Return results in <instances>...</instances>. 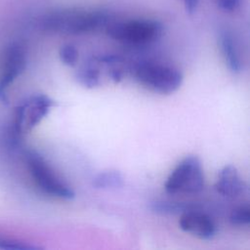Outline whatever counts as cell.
<instances>
[{"mask_svg": "<svg viewBox=\"0 0 250 250\" xmlns=\"http://www.w3.org/2000/svg\"><path fill=\"white\" fill-rule=\"evenodd\" d=\"M229 223L232 226L243 227L250 223V207L248 203H243L236 206L229 214Z\"/></svg>", "mask_w": 250, "mask_h": 250, "instance_id": "13", "label": "cell"}, {"mask_svg": "<svg viewBox=\"0 0 250 250\" xmlns=\"http://www.w3.org/2000/svg\"><path fill=\"white\" fill-rule=\"evenodd\" d=\"M178 224L182 230L201 239H211L217 232L216 224L211 217L200 211L183 212Z\"/></svg>", "mask_w": 250, "mask_h": 250, "instance_id": "8", "label": "cell"}, {"mask_svg": "<svg viewBox=\"0 0 250 250\" xmlns=\"http://www.w3.org/2000/svg\"><path fill=\"white\" fill-rule=\"evenodd\" d=\"M219 45L228 68L233 73L242 70V61L237 43L229 30H222L219 35Z\"/></svg>", "mask_w": 250, "mask_h": 250, "instance_id": "10", "label": "cell"}, {"mask_svg": "<svg viewBox=\"0 0 250 250\" xmlns=\"http://www.w3.org/2000/svg\"><path fill=\"white\" fill-rule=\"evenodd\" d=\"M183 2L185 5V8H186V11L188 14H192L196 11L199 0H183Z\"/></svg>", "mask_w": 250, "mask_h": 250, "instance_id": "18", "label": "cell"}, {"mask_svg": "<svg viewBox=\"0 0 250 250\" xmlns=\"http://www.w3.org/2000/svg\"><path fill=\"white\" fill-rule=\"evenodd\" d=\"M215 189L223 196L236 198L247 192L248 188L237 169L232 165H227L218 174Z\"/></svg>", "mask_w": 250, "mask_h": 250, "instance_id": "9", "label": "cell"}, {"mask_svg": "<svg viewBox=\"0 0 250 250\" xmlns=\"http://www.w3.org/2000/svg\"><path fill=\"white\" fill-rule=\"evenodd\" d=\"M134 77L140 85L160 95L176 92L183 83V74L178 68L156 62L139 63L134 70Z\"/></svg>", "mask_w": 250, "mask_h": 250, "instance_id": "2", "label": "cell"}, {"mask_svg": "<svg viewBox=\"0 0 250 250\" xmlns=\"http://www.w3.org/2000/svg\"><path fill=\"white\" fill-rule=\"evenodd\" d=\"M205 185L202 163L196 155L181 160L168 176L164 188L169 194H196Z\"/></svg>", "mask_w": 250, "mask_h": 250, "instance_id": "3", "label": "cell"}, {"mask_svg": "<svg viewBox=\"0 0 250 250\" xmlns=\"http://www.w3.org/2000/svg\"><path fill=\"white\" fill-rule=\"evenodd\" d=\"M151 209L153 212L159 214H175L179 213L184 208L180 203L171 201H155L151 204Z\"/></svg>", "mask_w": 250, "mask_h": 250, "instance_id": "15", "label": "cell"}, {"mask_svg": "<svg viewBox=\"0 0 250 250\" xmlns=\"http://www.w3.org/2000/svg\"><path fill=\"white\" fill-rule=\"evenodd\" d=\"M76 80L87 88H95L100 85V71L93 63H87L75 73Z\"/></svg>", "mask_w": 250, "mask_h": 250, "instance_id": "12", "label": "cell"}, {"mask_svg": "<svg viewBox=\"0 0 250 250\" xmlns=\"http://www.w3.org/2000/svg\"><path fill=\"white\" fill-rule=\"evenodd\" d=\"M55 102L44 94L30 96L16 107L14 132L17 136L32 130L49 113Z\"/></svg>", "mask_w": 250, "mask_h": 250, "instance_id": "6", "label": "cell"}, {"mask_svg": "<svg viewBox=\"0 0 250 250\" xmlns=\"http://www.w3.org/2000/svg\"><path fill=\"white\" fill-rule=\"evenodd\" d=\"M108 15L101 11L60 10L44 15L40 21L43 29L66 34H82L106 26Z\"/></svg>", "mask_w": 250, "mask_h": 250, "instance_id": "1", "label": "cell"}, {"mask_svg": "<svg viewBox=\"0 0 250 250\" xmlns=\"http://www.w3.org/2000/svg\"><path fill=\"white\" fill-rule=\"evenodd\" d=\"M124 185L123 175L116 170H105L97 174L92 186L97 189H116Z\"/></svg>", "mask_w": 250, "mask_h": 250, "instance_id": "11", "label": "cell"}, {"mask_svg": "<svg viewBox=\"0 0 250 250\" xmlns=\"http://www.w3.org/2000/svg\"><path fill=\"white\" fill-rule=\"evenodd\" d=\"M0 248L1 249H16V250H31L36 249V246L26 244L24 242L10 239L6 237H0Z\"/></svg>", "mask_w": 250, "mask_h": 250, "instance_id": "16", "label": "cell"}, {"mask_svg": "<svg viewBox=\"0 0 250 250\" xmlns=\"http://www.w3.org/2000/svg\"><path fill=\"white\" fill-rule=\"evenodd\" d=\"M162 25L152 20H129L108 22L106 34L115 41L128 45H146L158 39Z\"/></svg>", "mask_w": 250, "mask_h": 250, "instance_id": "5", "label": "cell"}, {"mask_svg": "<svg viewBox=\"0 0 250 250\" xmlns=\"http://www.w3.org/2000/svg\"><path fill=\"white\" fill-rule=\"evenodd\" d=\"M213 2L225 12H233L240 7L242 0H213Z\"/></svg>", "mask_w": 250, "mask_h": 250, "instance_id": "17", "label": "cell"}, {"mask_svg": "<svg viewBox=\"0 0 250 250\" xmlns=\"http://www.w3.org/2000/svg\"><path fill=\"white\" fill-rule=\"evenodd\" d=\"M26 64L27 55L22 44L13 42L5 48L0 62V100L3 103H8L7 90L24 71Z\"/></svg>", "mask_w": 250, "mask_h": 250, "instance_id": "7", "label": "cell"}, {"mask_svg": "<svg viewBox=\"0 0 250 250\" xmlns=\"http://www.w3.org/2000/svg\"><path fill=\"white\" fill-rule=\"evenodd\" d=\"M59 56H60V59L62 62V63H64L65 65H68V66H73V65H75V63L77 62L78 52L73 45L66 44V45H63L61 47Z\"/></svg>", "mask_w": 250, "mask_h": 250, "instance_id": "14", "label": "cell"}, {"mask_svg": "<svg viewBox=\"0 0 250 250\" xmlns=\"http://www.w3.org/2000/svg\"><path fill=\"white\" fill-rule=\"evenodd\" d=\"M25 160L34 183L44 193L65 200L72 199L75 196L71 187L55 173L37 151H26Z\"/></svg>", "mask_w": 250, "mask_h": 250, "instance_id": "4", "label": "cell"}]
</instances>
